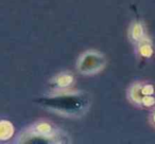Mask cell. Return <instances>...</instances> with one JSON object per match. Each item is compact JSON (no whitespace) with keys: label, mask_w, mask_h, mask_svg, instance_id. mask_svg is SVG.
I'll use <instances>...</instances> for the list:
<instances>
[{"label":"cell","mask_w":155,"mask_h":144,"mask_svg":"<svg viewBox=\"0 0 155 144\" xmlns=\"http://www.w3.org/2000/svg\"><path fill=\"white\" fill-rule=\"evenodd\" d=\"M41 108L65 118H81L88 112L91 98L84 90H74L73 88L63 91L50 92L36 100Z\"/></svg>","instance_id":"6da1fadb"},{"label":"cell","mask_w":155,"mask_h":144,"mask_svg":"<svg viewBox=\"0 0 155 144\" xmlns=\"http://www.w3.org/2000/svg\"><path fill=\"white\" fill-rule=\"evenodd\" d=\"M149 123L155 129V106L151 108V111L149 114Z\"/></svg>","instance_id":"9c48e42d"},{"label":"cell","mask_w":155,"mask_h":144,"mask_svg":"<svg viewBox=\"0 0 155 144\" xmlns=\"http://www.w3.org/2000/svg\"><path fill=\"white\" fill-rule=\"evenodd\" d=\"M15 135V127L11 121L0 119V143L10 141Z\"/></svg>","instance_id":"ba28073f"},{"label":"cell","mask_w":155,"mask_h":144,"mask_svg":"<svg viewBox=\"0 0 155 144\" xmlns=\"http://www.w3.org/2000/svg\"><path fill=\"white\" fill-rule=\"evenodd\" d=\"M107 59L104 53L98 50H86L77 58L75 70L81 75L91 76L99 74L105 69Z\"/></svg>","instance_id":"3957f363"},{"label":"cell","mask_w":155,"mask_h":144,"mask_svg":"<svg viewBox=\"0 0 155 144\" xmlns=\"http://www.w3.org/2000/svg\"><path fill=\"white\" fill-rule=\"evenodd\" d=\"M134 52H135V55L138 59L148 60L152 58L155 53L154 43H153L152 38L149 35H147L144 38L135 43L134 45Z\"/></svg>","instance_id":"8992f818"},{"label":"cell","mask_w":155,"mask_h":144,"mask_svg":"<svg viewBox=\"0 0 155 144\" xmlns=\"http://www.w3.org/2000/svg\"><path fill=\"white\" fill-rule=\"evenodd\" d=\"M142 81L132 83L127 89V100L134 107L149 109L155 106V95H143L141 92Z\"/></svg>","instance_id":"277c9868"},{"label":"cell","mask_w":155,"mask_h":144,"mask_svg":"<svg viewBox=\"0 0 155 144\" xmlns=\"http://www.w3.org/2000/svg\"><path fill=\"white\" fill-rule=\"evenodd\" d=\"M71 142L70 137L51 121L41 119L24 128L13 143H50L64 144Z\"/></svg>","instance_id":"7a4b0ae2"},{"label":"cell","mask_w":155,"mask_h":144,"mask_svg":"<svg viewBox=\"0 0 155 144\" xmlns=\"http://www.w3.org/2000/svg\"><path fill=\"white\" fill-rule=\"evenodd\" d=\"M74 83V75L71 72H68V71H63V72H60L48 81V88L50 89V92L63 91L73 88Z\"/></svg>","instance_id":"5b68a950"},{"label":"cell","mask_w":155,"mask_h":144,"mask_svg":"<svg viewBox=\"0 0 155 144\" xmlns=\"http://www.w3.org/2000/svg\"><path fill=\"white\" fill-rule=\"evenodd\" d=\"M147 35V27L142 20L135 19L130 24L127 28V39L133 46L144 38Z\"/></svg>","instance_id":"52a82bcc"}]
</instances>
